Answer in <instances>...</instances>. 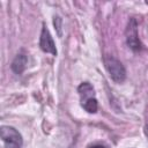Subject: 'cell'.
I'll return each mask as SVG.
<instances>
[{"label": "cell", "mask_w": 148, "mask_h": 148, "mask_svg": "<svg viewBox=\"0 0 148 148\" xmlns=\"http://www.w3.org/2000/svg\"><path fill=\"white\" fill-rule=\"evenodd\" d=\"M28 64V57L27 54H24L23 52H20L16 54V57L14 58L10 67L12 71L16 74H22V72L25 69V66Z\"/></svg>", "instance_id": "8992f818"}, {"label": "cell", "mask_w": 148, "mask_h": 148, "mask_svg": "<svg viewBox=\"0 0 148 148\" xmlns=\"http://www.w3.org/2000/svg\"><path fill=\"white\" fill-rule=\"evenodd\" d=\"M88 148H108V147L104 146V145H102V143H94V145L89 146Z\"/></svg>", "instance_id": "52a82bcc"}, {"label": "cell", "mask_w": 148, "mask_h": 148, "mask_svg": "<svg viewBox=\"0 0 148 148\" xmlns=\"http://www.w3.org/2000/svg\"><path fill=\"white\" fill-rule=\"evenodd\" d=\"M77 92L80 95V104L82 109L88 113H96L98 103L94 87L89 82H82L77 87Z\"/></svg>", "instance_id": "6da1fadb"}, {"label": "cell", "mask_w": 148, "mask_h": 148, "mask_svg": "<svg viewBox=\"0 0 148 148\" xmlns=\"http://www.w3.org/2000/svg\"><path fill=\"white\" fill-rule=\"evenodd\" d=\"M1 140L5 148H21L23 145L21 133L13 126H1Z\"/></svg>", "instance_id": "3957f363"}, {"label": "cell", "mask_w": 148, "mask_h": 148, "mask_svg": "<svg viewBox=\"0 0 148 148\" xmlns=\"http://www.w3.org/2000/svg\"><path fill=\"white\" fill-rule=\"evenodd\" d=\"M39 47L45 53L57 56V49H56L54 40H53L49 29L45 25H43V28H42V32H40V37H39Z\"/></svg>", "instance_id": "5b68a950"}, {"label": "cell", "mask_w": 148, "mask_h": 148, "mask_svg": "<svg viewBox=\"0 0 148 148\" xmlns=\"http://www.w3.org/2000/svg\"><path fill=\"white\" fill-rule=\"evenodd\" d=\"M103 61H104L105 69L108 71L111 80L114 81L116 83H123L126 79V69L121 64V61L112 56L105 57Z\"/></svg>", "instance_id": "7a4b0ae2"}, {"label": "cell", "mask_w": 148, "mask_h": 148, "mask_svg": "<svg viewBox=\"0 0 148 148\" xmlns=\"http://www.w3.org/2000/svg\"><path fill=\"white\" fill-rule=\"evenodd\" d=\"M125 36H126V43L131 50H133L134 52H138L142 49L141 42L139 39V35H138V24L135 18H131L128 21L125 30Z\"/></svg>", "instance_id": "277c9868"}, {"label": "cell", "mask_w": 148, "mask_h": 148, "mask_svg": "<svg viewBox=\"0 0 148 148\" xmlns=\"http://www.w3.org/2000/svg\"><path fill=\"white\" fill-rule=\"evenodd\" d=\"M145 133H146V135H147V138H148V123H147L146 126H145Z\"/></svg>", "instance_id": "ba28073f"}]
</instances>
